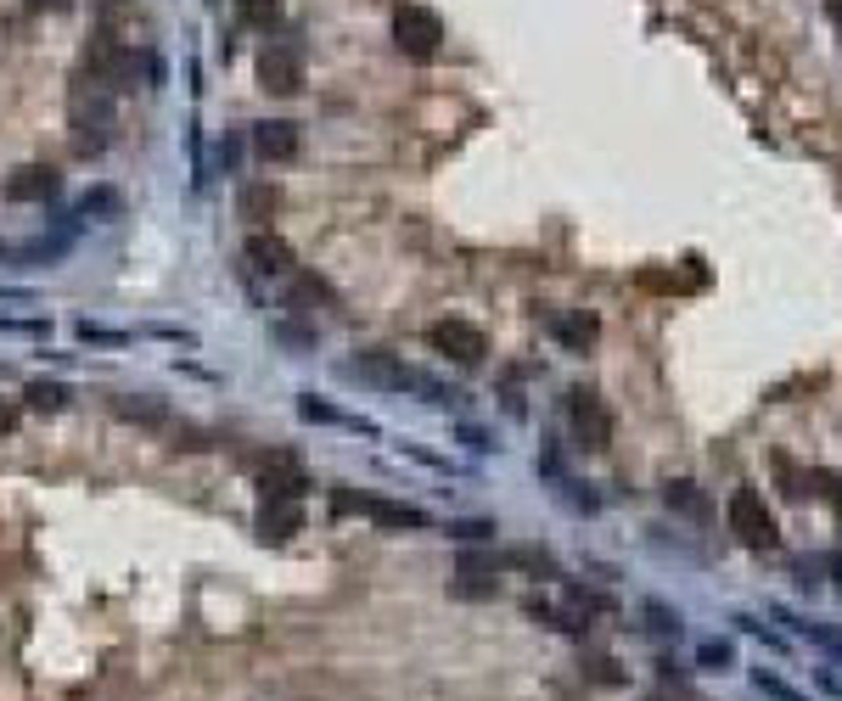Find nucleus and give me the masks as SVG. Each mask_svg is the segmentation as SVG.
I'll return each mask as SVG.
<instances>
[{
	"label": "nucleus",
	"instance_id": "nucleus-1",
	"mask_svg": "<svg viewBox=\"0 0 842 701\" xmlns=\"http://www.w3.org/2000/svg\"><path fill=\"white\" fill-rule=\"evenodd\" d=\"M343 377H349V382H371V388H388V393H421L428 404H455V399H461L455 388H444V382H433L428 371L404 365L399 354H388V348H371V354L349 360V365H343Z\"/></svg>",
	"mask_w": 842,
	"mask_h": 701
},
{
	"label": "nucleus",
	"instance_id": "nucleus-2",
	"mask_svg": "<svg viewBox=\"0 0 842 701\" xmlns=\"http://www.w3.org/2000/svg\"><path fill=\"white\" fill-rule=\"evenodd\" d=\"M84 73H91V84H102V91H135V51L119 40V34H91V45H84Z\"/></svg>",
	"mask_w": 842,
	"mask_h": 701
},
{
	"label": "nucleus",
	"instance_id": "nucleus-3",
	"mask_svg": "<svg viewBox=\"0 0 842 701\" xmlns=\"http://www.w3.org/2000/svg\"><path fill=\"white\" fill-rule=\"evenodd\" d=\"M725 516H730V534L747 550H776L781 545V528H776V516H770V505H764V494H758V488H736Z\"/></svg>",
	"mask_w": 842,
	"mask_h": 701
},
{
	"label": "nucleus",
	"instance_id": "nucleus-4",
	"mask_svg": "<svg viewBox=\"0 0 842 701\" xmlns=\"http://www.w3.org/2000/svg\"><path fill=\"white\" fill-rule=\"evenodd\" d=\"M113 141V91H91V96H73V152L96 157Z\"/></svg>",
	"mask_w": 842,
	"mask_h": 701
},
{
	"label": "nucleus",
	"instance_id": "nucleus-5",
	"mask_svg": "<svg viewBox=\"0 0 842 701\" xmlns=\"http://www.w3.org/2000/svg\"><path fill=\"white\" fill-rule=\"evenodd\" d=\"M393 45H399L410 62L439 56V45H444V18H439L433 7H399V18H393Z\"/></svg>",
	"mask_w": 842,
	"mask_h": 701
},
{
	"label": "nucleus",
	"instance_id": "nucleus-6",
	"mask_svg": "<svg viewBox=\"0 0 842 701\" xmlns=\"http://www.w3.org/2000/svg\"><path fill=\"white\" fill-rule=\"evenodd\" d=\"M567 415H573V437H578V450H589V455L613 450V415H607V404H602L596 393H589V388L567 393Z\"/></svg>",
	"mask_w": 842,
	"mask_h": 701
},
{
	"label": "nucleus",
	"instance_id": "nucleus-7",
	"mask_svg": "<svg viewBox=\"0 0 842 701\" xmlns=\"http://www.w3.org/2000/svg\"><path fill=\"white\" fill-rule=\"evenodd\" d=\"M259 79L270 96H298L304 91V45L298 40H270L259 51Z\"/></svg>",
	"mask_w": 842,
	"mask_h": 701
},
{
	"label": "nucleus",
	"instance_id": "nucleus-8",
	"mask_svg": "<svg viewBox=\"0 0 842 701\" xmlns=\"http://www.w3.org/2000/svg\"><path fill=\"white\" fill-rule=\"evenodd\" d=\"M428 342L439 348L444 360H455V365H483V354H489V337L472 320H433Z\"/></svg>",
	"mask_w": 842,
	"mask_h": 701
},
{
	"label": "nucleus",
	"instance_id": "nucleus-9",
	"mask_svg": "<svg viewBox=\"0 0 842 701\" xmlns=\"http://www.w3.org/2000/svg\"><path fill=\"white\" fill-rule=\"evenodd\" d=\"M253 152L265 163H292L304 152V130L292 118H265V124H253Z\"/></svg>",
	"mask_w": 842,
	"mask_h": 701
},
{
	"label": "nucleus",
	"instance_id": "nucleus-10",
	"mask_svg": "<svg viewBox=\"0 0 842 701\" xmlns=\"http://www.w3.org/2000/svg\"><path fill=\"white\" fill-rule=\"evenodd\" d=\"M309 488H315V483H309V472H304L292 455H270L265 472H259V494H265V499H292V505H298Z\"/></svg>",
	"mask_w": 842,
	"mask_h": 701
},
{
	"label": "nucleus",
	"instance_id": "nucleus-11",
	"mask_svg": "<svg viewBox=\"0 0 842 701\" xmlns=\"http://www.w3.org/2000/svg\"><path fill=\"white\" fill-rule=\"evenodd\" d=\"M57 192H62V174H57L51 163H23V168L7 174V197H12V203H45V197H57Z\"/></svg>",
	"mask_w": 842,
	"mask_h": 701
},
{
	"label": "nucleus",
	"instance_id": "nucleus-12",
	"mask_svg": "<svg viewBox=\"0 0 842 701\" xmlns=\"http://www.w3.org/2000/svg\"><path fill=\"white\" fill-rule=\"evenodd\" d=\"M461 600H489L494 589H500V561L494 556H478V550H466L461 556V573H455V584H450Z\"/></svg>",
	"mask_w": 842,
	"mask_h": 701
},
{
	"label": "nucleus",
	"instance_id": "nucleus-13",
	"mask_svg": "<svg viewBox=\"0 0 842 701\" xmlns=\"http://www.w3.org/2000/svg\"><path fill=\"white\" fill-rule=\"evenodd\" d=\"M247 265L259 276H292V247L276 230H253L247 236Z\"/></svg>",
	"mask_w": 842,
	"mask_h": 701
},
{
	"label": "nucleus",
	"instance_id": "nucleus-14",
	"mask_svg": "<svg viewBox=\"0 0 842 701\" xmlns=\"http://www.w3.org/2000/svg\"><path fill=\"white\" fill-rule=\"evenodd\" d=\"M259 539H270V545H281V539H292L298 528H304V505H292V499H265L259 505Z\"/></svg>",
	"mask_w": 842,
	"mask_h": 701
},
{
	"label": "nucleus",
	"instance_id": "nucleus-15",
	"mask_svg": "<svg viewBox=\"0 0 842 701\" xmlns=\"http://www.w3.org/2000/svg\"><path fill=\"white\" fill-rule=\"evenodd\" d=\"M292 315H315V309H337V292H331V281H320V276H287V298H281Z\"/></svg>",
	"mask_w": 842,
	"mask_h": 701
},
{
	"label": "nucleus",
	"instance_id": "nucleus-16",
	"mask_svg": "<svg viewBox=\"0 0 842 701\" xmlns=\"http://www.w3.org/2000/svg\"><path fill=\"white\" fill-rule=\"evenodd\" d=\"M276 208H281V192H276L270 181H247V186L236 192V214H242L247 225H265Z\"/></svg>",
	"mask_w": 842,
	"mask_h": 701
},
{
	"label": "nucleus",
	"instance_id": "nucleus-17",
	"mask_svg": "<svg viewBox=\"0 0 842 701\" xmlns=\"http://www.w3.org/2000/svg\"><path fill=\"white\" fill-rule=\"evenodd\" d=\"M366 516L377 522V528H428V511H421V505H404V499H377V494H371Z\"/></svg>",
	"mask_w": 842,
	"mask_h": 701
},
{
	"label": "nucleus",
	"instance_id": "nucleus-18",
	"mask_svg": "<svg viewBox=\"0 0 842 701\" xmlns=\"http://www.w3.org/2000/svg\"><path fill=\"white\" fill-rule=\"evenodd\" d=\"M545 326H551V337L562 348H573V354H584V348L596 342V320H589V315H551Z\"/></svg>",
	"mask_w": 842,
	"mask_h": 701
},
{
	"label": "nucleus",
	"instance_id": "nucleus-19",
	"mask_svg": "<svg viewBox=\"0 0 842 701\" xmlns=\"http://www.w3.org/2000/svg\"><path fill=\"white\" fill-rule=\"evenodd\" d=\"M113 410L124 421H141V426H168V404L152 399V393H130V399H113Z\"/></svg>",
	"mask_w": 842,
	"mask_h": 701
},
{
	"label": "nucleus",
	"instance_id": "nucleus-20",
	"mask_svg": "<svg viewBox=\"0 0 842 701\" xmlns=\"http://www.w3.org/2000/svg\"><path fill=\"white\" fill-rule=\"evenodd\" d=\"M23 399H29V410H40V415H57V410H68V404H73V393H68L62 382H29V388H23Z\"/></svg>",
	"mask_w": 842,
	"mask_h": 701
},
{
	"label": "nucleus",
	"instance_id": "nucleus-21",
	"mask_svg": "<svg viewBox=\"0 0 842 701\" xmlns=\"http://www.w3.org/2000/svg\"><path fill=\"white\" fill-rule=\"evenodd\" d=\"M505 561H512V567H523V573H534V578H562L556 556H551V550H534V545H517Z\"/></svg>",
	"mask_w": 842,
	"mask_h": 701
},
{
	"label": "nucleus",
	"instance_id": "nucleus-22",
	"mask_svg": "<svg viewBox=\"0 0 842 701\" xmlns=\"http://www.w3.org/2000/svg\"><path fill=\"white\" fill-rule=\"evenodd\" d=\"M236 18L253 23V29H270L281 18V0H236Z\"/></svg>",
	"mask_w": 842,
	"mask_h": 701
},
{
	"label": "nucleus",
	"instance_id": "nucleus-23",
	"mask_svg": "<svg viewBox=\"0 0 842 701\" xmlns=\"http://www.w3.org/2000/svg\"><path fill=\"white\" fill-rule=\"evenodd\" d=\"M668 505H674V511H686V516H708V499H702V494H697V483H686V477H680V483H668Z\"/></svg>",
	"mask_w": 842,
	"mask_h": 701
},
{
	"label": "nucleus",
	"instance_id": "nucleus-24",
	"mask_svg": "<svg viewBox=\"0 0 842 701\" xmlns=\"http://www.w3.org/2000/svg\"><path fill=\"white\" fill-rule=\"evenodd\" d=\"M124 208V197L113 192V186H96V192H84V203H79V214H102V219H113Z\"/></svg>",
	"mask_w": 842,
	"mask_h": 701
},
{
	"label": "nucleus",
	"instance_id": "nucleus-25",
	"mask_svg": "<svg viewBox=\"0 0 842 701\" xmlns=\"http://www.w3.org/2000/svg\"><path fill=\"white\" fill-rule=\"evenodd\" d=\"M73 331H79V342H91V348H124V342H130V331H113V326H91V320H79Z\"/></svg>",
	"mask_w": 842,
	"mask_h": 701
},
{
	"label": "nucleus",
	"instance_id": "nucleus-26",
	"mask_svg": "<svg viewBox=\"0 0 842 701\" xmlns=\"http://www.w3.org/2000/svg\"><path fill=\"white\" fill-rule=\"evenodd\" d=\"M752 684L764 690V695H776V701H803L792 684H781V679H776V673H764V668H752Z\"/></svg>",
	"mask_w": 842,
	"mask_h": 701
},
{
	"label": "nucleus",
	"instance_id": "nucleus-27",
	"mask_svg": "<svg viewBox=\"0 0 842 701\" xmlns=\"http://www.w3.org/2000/svg\"><path fill=\"white\" fill-rule=\"evenodd\" d=\"M646 618H651V629H657V635H674V640H680V629H686V623H680V611H663V606H646Z\"/></svg>",
	"mask_w": 842,
	"mask_h": 701
},
{
	"label": "nucleus",
	"instance_id": "nucleus-28",
	"mask_svg": "<svg viewBox=\"0 0 842 701\" xmlns=\"http://www.w3.org/2000/svg\"><path fill=\"white\" fill-rule=\"evenodd\" d=\"M589 679L596 684H624V668L613 657H589Z\"/></svg>",
	"mask_w": 842,
	"mask_h": 701
},
{
	"label": "nucleus",
	"instance_id": "nucleus-29",
	"mask_svg": "<svg viewBox=\"0 0 842 701\" xmlns=\"http://www.w3.org/2000/svg\"><path fill=\"white\" fill-rule=\"evenodd\" d=\"M276 337H281L287 348H315V326L304 331V326H287V320H276Z\"/></svg>",
	"mask_w": 842,
	"mask_h": 701
},
{
	"label": "nucleus",
	"instance_id": "nucleus-30",
	"mask_svg": "<svg viewBox=\"0 0 842 701\" xmlns=\"http://www.w3.org/2000/svg\"><path fill=\"white\" fill-rule=\"evenodd\" d=\"M450 534H455V539H466V545H478V539H494V522H455Z\"/></svg>",
	"mask_w": 842,
	"mask_h": 701
},
{
	"label": "nucleus",
	"instance_id": "nucleus-31",
	"mask_svg": "<svg viewBox=\"0 0 842 701\" xmlns=\"http://www.w3.org/2000/svg\"><path fill=\"white\" fill-rule=\"evenodd\" d=\"M236 163H242V141H236V135H225V141H219V168H225V174H236Z\"/></svg>",
	"mask_w": 842,
	"mask_h": 701
},
{
	"label": "nucleus",
	"instance_id": "nucleus-32",
	"mask_svg": "<svg viewBox=\"0 0 842 701\" xmlns=\"http://www.w3.org/2000/svg\"><path fill=\"white\" fill-rule=\"evenodd\" d=\"M702 668H730V646H725V640H708V646H702Z\"/></svg>",
	"mask_w": 842,
	"mask_h": 701
},
{
	"label": "nucleus",
	"instance_id": "nucleus-33",
	"mask_svg": "<svg viewBox=\"0 0 842 701\" xmlns=\"http://www.w3.org/2000/svg\"><path fill=\"white\" fill-rule=\"evenodd\" d=\"M152 337H168V342H186V348L197 342V337H192V331H181V326H152Z\"/></svg>",
	"mask_w": 842,
	"mask_h": 701
},
{
	"label": "nucleus",
	"instance_id": "nucleus-34",
	"mask_svg": "<svg viewBox=\"0 0 842 701\" xmlns=\"http://www.w3.org/2000/svg\"><path fill=\"white\" fill-rule=\"evenodd\" d=\"M12 432H18V410L0 399V437H12Z\"/></svg>",
	"mask_w": 842,
	"mask_h": 701
},
{
	"label": "nucleus",
	"instance_id": "nucleus-35",
	"mask_svg": "<svg viewBox=\"0 0 842 701\" xmlns=\"http://www.w3.org/2000/svg\"><path fill=\"white\" fill-rule=\"evenodd\" d=\"M0 331H45L40 320H7V315H0Z\"/></svg>",
	"mask_w": 842,
	"mask_h": 701
},
{
	"label": "nucleus",
	"instance_id": "nucleus-36",
	"mask_svg": "<svg viewBox=\"0 0 842 701\" xmlns=\"http://www.w3.org/2000/svg\"><path fill=\"white\" fill-rule=\"evenodd\" d=\"M73 0H29V12H68Z\"/></svg>",
	"mask_w": 842,
	"mask_h": 701
},
{
	"label": "nucleus",
	"instance_id": "nucleus-37",
	"mask_svg": "<svg viewBox=\"0 0 842 701\" xmlns=\"http://www.w3.org/2000/svg\"><path fill=\"white\" fill-rule=\"evenodd\" d=\"M461 437H466V444H472V450H494V444H489V437H483L478 426H461Z\"/></svg>",
	"mask_w": 842,
	"mask_h": 701
},
{
	"label": "nucleus",
	"instance_id": "nucleus-38",
	"mask_svg": "<svg viewBox=\"0 0 842 701\" xmlns=\"http://www.w3.org/2000/svg\"><path fill=\"white\" fill-rule=\"evenodd\" d=\"M825 18H831V29L842 34V0H825Z\"/></svg>",
	"mask_w": 842,
	"mask_h": 701
},
{
	"label": "nucleus",
	"instance_id": "nucleus-39",
	"mask_svg": "<svg viewBox=\"0 0 842 701\" xmlns=\"http://www.w3.org/2000/svg\"><path fill=\"white\" fill-rule=\"evenodd\" d=\"M96 7H102V12H113V7H124V0H96Z\"/></svg>",
	"mask_w": 842,
	"mask_h": 701
},
{
	"label": "nucleus",
	"instance_id": "nucleus-40",
	"mask_svg": "<svg viewBox=\"0 0 842 701\" xmlns=\"http://www.w3.org/2000/svg\"><path fill=\"white\" fill-rule=\"evenodd\" d=\"M0 252H7V247H0Z\"/></svg>",
	"mask_w": 842,
	"mask_h": 701
}]
</instances>
